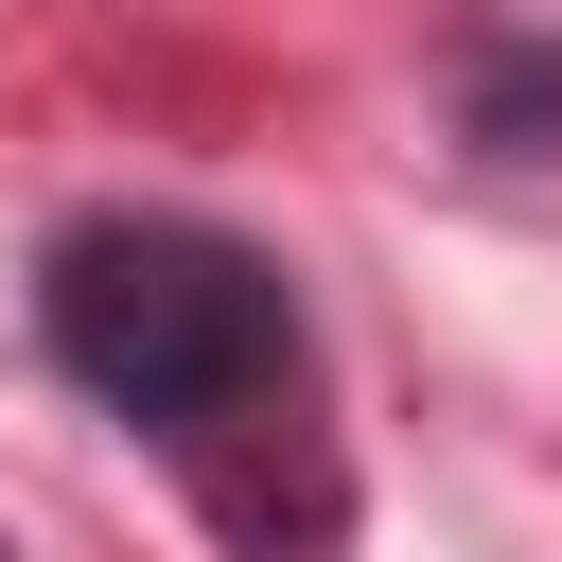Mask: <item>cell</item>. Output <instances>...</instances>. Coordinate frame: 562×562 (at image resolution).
Masks as SVG:
<instances>
[{
    "label": "cell",
    "instance_id": "obj_1",
    "mask_svg": "<svg viewBox=\"0 0 562 562\" xmlns=\"http://www.w3.org/2000/svg\"><path fill=\"white\" fill-rule=\"evenodd\" d=\"M35 334H53V369L105 422L193 439V457L228 422L299 404V299H281V263L228 246V228H193V211H88L35 263Z\"/></svg>",
    "mask_w": 562,
    "mask_h": 562
}]
</instances>
